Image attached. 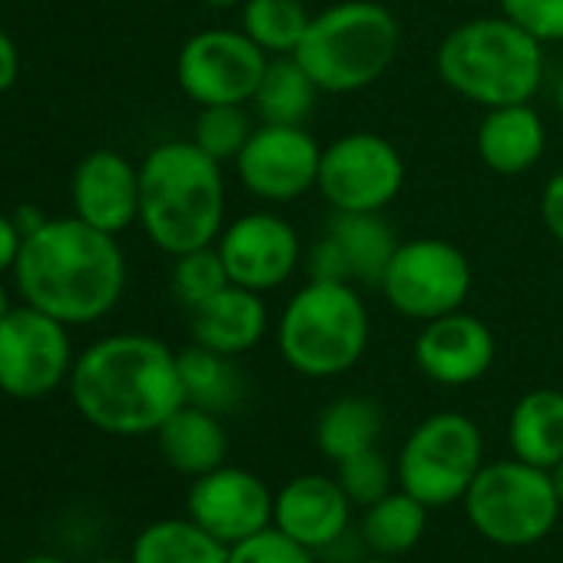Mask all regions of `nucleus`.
<instances>
[{"label":"nucleus","mask_w":563,"mask_h":563,"mask_svg":"<svg viewBox=\"0 0 563 563\" xmlns=\"http://www.w3.org/2000/svg\"><path fill=\"white\" fill-rule=\"evenodd\" d=\"M262 54L242 31L209 27L192 34L176 54V84L196 107L242 103L249 107L255 87L268 67Z\"/></svg>","instance_id":"12"},{"label":"nucleus","mask_w":563,"mask_h":563,"mask_svg":"<svg viewBox=\"0 0 563 563\" xmlns=\"http://www.w3.org/2000/svg\"><path fill=\"white\" fill-rule=\"evenodd\" d=\"M312 14L306 0H242L239 31L268 57H296Z\"/></svg>","instance_id":"28"},{"label":"nucleus","mask_w":563,"mask_h":563,"mask_svg":"<svg viewBox=\"0 0 563 563\" xmlns=\"http://www.w3.org/2000/svg\"><path fill=\"white\" fill-rule=\"evenodd\" d=\"M401 54V24L378 0H339L312 14L296 57L322 93H362L375 87Z\"/></svg>","instance_id":"6"},{"label":"nucleus","mask_w":563,"mask_h":563,"mask_svg":"<svg viewBox=\"0 0 563 563\" xmlns=\"http://www.w3.org/2000/svg\"><path fill=\"white\" fill-rule=\"evenodd\" d=\"M272 507H275V494L268 490V484L258 474L232 464L192 477L186 497L189 517L225 547L272 527Z\"/></svg>","instance_id":"15"},{"label":"nucleus","mask_w":563,"mask_h":563,"mask_svg":"<svg viewBox=\"0 0 563 563\" xmlns=\"http://www.w3.org/2000/svg\"><path fill=\"white\" fill-rule=\"evenodd\" d=\"M368 306L352 282L309 278L275 322L278 355L302 378H339L352 372L368 352Z\"/></svg>","instance_id":"5"},{"label":"nucleus","mask_w":563,"mask_h":563,"mask_svg":"<svg viewBox=\"0 0 563 563\" xmlns=\"http://www.w3.org/2000/svg\"><path fill=\"white\" fill-rule=\"evenodd\" d=\"M14 275L27 306L64 325H90L120 306L126 255L117 235L77 216H57L24 239Z\"/></svg>","instance_id":"2"},{"label":"nucleus","mask_w":563,"mask_h":563,"mask_svg":"<svg viewBox=\"0 0 563 563\" xmlns=\"http://www.w3.org/2000/svg\"><path fill=\"white\" fill-rule=\"evenodd\" d=\"M14 306H11V296H8V289H4V282H0V322H4V316L11 312Z\"/></svg>","instance_id":"43"},{"label":"nucleus","mask_w":563,"mask_h":563,"mask_svg":"<svg viewBox=\"0 0 563 563\" xmlns=\"http://www.w3.org/2000/svg\"><path fill=\"white\" fill-rule=\"evenodd\" d=\"M222 265L232 286L252 292H275L302 268V235L299 229L278 212L255 209L232 222H225L222 235L216 239Z\"/></svg>","instance_id":"14"},{"label":"nucleus","mask_w":563,"mask_h":563,"mask_svg":"<svg viewBox=\"0 0 563 563\" xmlns=\"http://www.w3.org/2000/svg\"><path fill=\"white\" fill-rule=\"evenodd\" d=\"M434 67L451 93L481 110L530 103L543 84V44L504 14L471 18L444 34Z\"/></svg>","instance_id":"4"},{"label":"nucleus","mask_w":563,"mask_h":563,"mask_svg":"<svg viewBox=\"0 0 563 563\" xmlns=\"http://www.w3.org/2000/svg\"><path fill=\"white\" fill-rule=\"evenodd\" d=\"M302 268H306V275L316 278V282H352L349 265H345V255H342L339 242H335L329 232L319 235V239L306 249Z\"/></svg>","instance_id":"35"},{"label":"nucleus","mask_w":563,"mask_h":563,"mask_svg":"<svg viewBox=\"0 0 563 563\" xmlns=\"http://www.w3.org/2000/svg\"><path fill=\"white\" fill-rule=\"evenodd\" d=\"M550 477H553V487H556V497H560V504H563V461H560L556 467H550Z\"/></svg>","instance_id":"41"},{"label":"nucleus","mask_w":563,"mask_h":563,"mask_svg":"<svg viewBox=\"0 0 563 563\" xmlns=\"http://www.w3.org/2000/svg\"><path fill=\"white\" fill-rule=\"evenodd\" d=\"M186 316H189V332H192L196 345L232 355V358L252 352L268 332L265 296L232 286V282L222 292H216L209 302H202L199 309H192Z\"/></svg>","instance_id":"19"},{"label":"nucleus","mask_w":563,"mask_h":563,"mask_svg":"<svg viewBox=\"0 0 563 563\" xmlns=\"http://www.w3.org/2000/svg\"><path fill=\"white\" fill-rule=\"evenodd\" d=\"M540 219H543V229L553 235V242L563 245V166L543 183V192H540Z\"/></svg>","instance_id":"36"},{"label":"nucleus","mask_w":563,"mask_h":563,"mask_svg":"<svg viewBox=\"0 0 563 563\" xmlns=\"http://www.w3.org/2000/svg\"><path fill=\"white\" fill-rule=\"evenodd\" d=\"M70 398L87 424L117 438L156 434L186 405L179 352L140 332H120L77 355Z\"/></svg>","instance_id":"1"},{"label":"nucleus","mask_w":563,"mask_h":563,"mask_svg":"<svg viewBox=\"0 0 563 563\" xmlns=\"http://www.w3.org/2000/svg\"><path fill=\"white\" fill-rule=\"evenodd\" d=\"M401 150L372 130H355L322 146L316 192L332 212H385L405 189Z\"/></svg>","instance_id":"10"},{"label":"nucleus","mask_w":563,"mask_h":563,"mask_svg":"<svg viewBox=\"0 0 563 563\" xmlns=\"http://www.w3.org/2000/svg\"><path fill=\"white\" fill-rule=\"evenodd\" d=\"M325 232L339 242L345 255L352 286H378L391 255L401 245L382 212H332Z\"/></svg>","instance_id":"23"},{"label":"nucleus","mask_w":563,"mask_h":563,"mask_svg":"<svg viewBox=\"0 0 563 563\" xmlns=\"http://www.w3.org/2000/svg\"><path fill=\"white\" fill-rule=\"evenodd\" d=\"M507 444L514 457L533 467H556L563 461V391L533 388L520 395L507 418Z\"/></svg>","instance_id":"22"},{"label":"nucleus","mask_w":563,"mask_h":563,"mask_svg":"<svg viewBox=\"0 0 563 563\" xmlns=\"http://www.w3.org/2000/svg\"><path fill=\"white\" fill-rule=\"evenodd\" d=\"M11 219H14V225H18V232L27 239V235H34L51 216L41 209V206H31V202H24V206H18L14 212H11Z\"/></svg>","instance_id":"39"},{"label":"nucleus","mask_w":563,"mask_h":563,"mask_svg":"<svg viewBox=\"0 0 563 563\" xmlns=\"http://www.w3.org/2000/svg\"><path fill=\"white\" fill-rule=\"evenodd\" d=\"M428 510L431 507H424L408 490H401V487L398 490H388L382 500H375V504L365 507V517H362V543L375 556L401 560L428 533Z\"/></svg>","instance_id":"26"},{"label":"nucleus","mask_w":563,"mask_h":563,"mask_svg":"<svg viewBox=\"0 0 563 563\" xmlns=\"http://www.w3.org/2000/svg\"><path fill=\"white\" fill-rule=\"evenodd\" d=\"M130 563H229V547L192 517H169L136 533Z\"/></svg>","instance_id":"27"},{"label":"nucleus","mask_w":563,"mask_h":563,"mask_svg":"<svg viewBox=\"0 0 563 563\" xmlns=\"http://www.w3.org/2000/svg\"><path fill=\"white\" fill-rule=\"evenodd\" d=\"M229 286V272L222 265V255L216 245L206 249H192L183 255H173V275H169V289L176 296V302L192 312L202 302H209L216 292H222Z\"/></svg>","instance_id":"31"},{"label":"nucleus","mask_w":563,"mask_h":563,"mask_svg":"<svg viewBox=\"0 0 563 563\" xmlns=\"http://www.w3.org/2000/svg\"><path fill=\"white\" fill-rule=\"evenodd\" d=\"M352 523V500L335 477L299 474L275 490L272 527L289 533L312 553L335 547Z\"/></svg>","instance_id":"18"},{"label":"nucleus","mask_w":563,"mask_h":563,"mask_svg":"<svg viewBox=\"0 0 563 563\" xmlns=\"http://www.w3.org/2000/svg\"><path fill=\"white\" fill-rule=\"evenodd\" d=\"M484 467V434L461 411L428 415L405 438L398 454V484L424 507H451L464 500Z\"/></svg>","instance_id":"8"},{"label":"nucleus","mask_w":563,"mask_h":563,"mask_svg":"<svg viewBox=\"0 0 563 563\" xmlns=\"http://www.w3.org/2000/svg\"><path fill=\"white\" fill-rule=\"evenodd\" d=\"M21 245H24V235L18 232L14 219L0 212V272H8V268L18 265Z\"/></svg>","instance_id":"38"},{"label":"nucleus","mask_w":563,"mask_h":563,"mask_svg":"<svg viewBox=\"0 0 563 563\" xmlns=\"http://www.w3.org/2000/svg\"><path fill=\"white\" fill-rule=\"evenodd\" d=\"M70 199L77 219L120 235L140 222V166L117 150H93L74 169Z\"/></svg>","instance_id":"17"},{"label":"nucleus","mask_w":563,"mask_h":563,"mask_svg":"<svg viewBox=\"0 0 563 563\" xmlns=\"http://www.w3.org/2000/svg\"><path fill=\"white\" fill-rule=\"evenodd\" d=\"M156 444H159L163 461L176 474H186V477H202L222 467L229 454V434L219 415L189 401L159 424Z\"/></svg>","instance_id":"21"},{"label":"nucleus","mask_w":563,"mask_h":563,"mask_svg":"<svg viewBox=\"0 0 563 563\" xmlns=\"http://www.w3.org/2000/svg\"><path fill=\"white\" fill-rule=\"evenodd\" d=\"M553 103H556V110H560V117H563V77H560L556 87H553Z\"/></svg>","instance_id":"44"},{"label":"nucleus","mask_w":563,"mask_h":563,"mask_svg":"<svg viewBox=\"0 0 563 563\" xmlns=\"http://www.w3.org/2000/svg\"><path fill=\"white\" fill-rule=\"evenodd\" d=\"M229 563H316V553L282 533L278 527H265L229 547Z\"/></svg>","instance_id":"33"},{"label":"nucleus","mask_w":563,"mask_h":563,"mask_svg":"<svg viewBox=\"0 0 563 563\" xmlns=\"http://www.w3.org/2000/svg\"><path fill=\"white\" fill-rule=\"evenodd\" d=\"M471 527L494 547H533L560 520V497L550 471L520 457L484 464L464 494Z\"/></svg>","instance_id":"7"},{"label":"nucleus","mask_w":563,"mask_h":563,"mask_svg":"<svg viewBox=\"0 0 563 563\" xmlns=\"http://www.w3.org/2000/svg\"><path fill=\"white\" fill-rule=\"evenodd\" d=\"M21 563H67V560H60L54 553H34V556H24Z\"/></svg>","instance_id":"42"},{"label":"nucleus","mask_w":563,"mask_h":563,"mask_svg":"<svg viewBox=\"0 0 563 563\" xmlns=\"http://www.w3.org/2000/svg\"><path fill=\"white\" fill-rule=\"evenodd\" d=\"M21 77V51L14 44V37L0 27V97H4Z\"/></svg>","instance_id":"37"},{"label":"nucleus","mask_w":563,"mask_h":563,"mask_svg":"<svg viewBox=\"0 0 563 563\" xmlns=\"http://www.w3.org/2000/svg\"><path fill=\"white\" fill-rule=\"evenodd\" d=\"M477 156L497 176L530 173L547 150V126L533 103L494 107L477 126Z\"/></svg>","instance_id":"20"},{"label":"nucleus","mask_w":563,"mask_h":563,"mask_svg":"<svg viewBox=\"0 0 563 563\" xmlns=\"http://www.w3.org/2000/svg\"><path fill=\"white\" fill-rule=\"evenodd\" d=\"M319 93H322L319 84L299 64V57H272L249 107L258 123L306 126V120L316 110Z\"/></svg>","instance_id":"24"},{"label":"nucleus","mask_w":563,"mask_h":563,"mask_svg":"<svg viewBox=\"0 0 563 563\" xmlns=\"http://www.w3.org/2000/svg\"><path fill=\"white\" fill-rule=\"evenodd\" d=\"M497 11L540 44L563 41V0H497Z\"/></svg>","instance_id":"34"},{"label":"nucleus","mask_w":563,"mask_h":563,"mask_svg":"<svg viewBox=\"0 0 563 563\" xmlns=\"http://www.w3.org/2000/svg\"><path fill=\"white\" fill-rule=\"evenodd\" d=\"M471 286L474 272L467 255L454 242L434 235L401 242L378 282L385 302L421 325L464 309Z\"/></svg>","instance_id":"9"},{"label":"nucleus","mask_w":563,"mask_h":563,"mask_svg":"<svg viewBox=\"0 0 563 563\" xmlns=\"http://www.w3.org/2000/svg\"><path fill=\"white\" fill-rule=\"evenodd\" d=\"M70 325L54 316L18 306L0 322V391L18 401L54 395L74 372Z\"/></svg>","instance_id":"11"},{"label":"nucleus","mask_w":563,"mask_h":563,"mask_svg":"<svg viewBox=\"0 0 563 563\" xmlns=\"http://www.w3.org/2000/svg\"><path fill=\"white\" fill-rule=\"evenodd\" d=\"M199 4L209 11H232V8H242V0H199Z\"/></svg>","instance_id":"40"},{"label":"nucleus","mask_w":563,"mask_h":563,"mask_svg":"<svg viewBox=\"0 0 563 563\" xmlns=\"http://www.w3.org/2000/svg\"><path fill=\"white\" fill-rule=\"evenodd\" d=\"M494 355V332L464 309L424 322L415 339L418 372L441 388H467L481 382L490 372Z\"/></svg>","instance_id":"16"},{"label":"nucleus","mask_w":563,"mask_h":563,"mask_svg":"<svg viewBox=\"0 0 563 563\" xmlns=\"http://www.w3.org/2000/svg\"><path fill=\"white\" fill-rule=\"evenodd\" d=\"M97 563H130V560H117V556H107V560H97Z\"/></svg>","instance_id":"46"},{"label":"nucleus","mask_w":563,"mask_h":563,"mask_svg":"<svg viewBox=\"0 0 563 563\" xmlns=\"http://www.w3.org/2000/svg\"><path fill=\"white\" fill-rule=\"evenodd\" d=\"M385 431L382 405L368 395H342L335 398L316 421V444L319 451L339 464L352 454L372 451Z\"/></svg>","instance_id":"25"},{"label":"nucleus","mask_w":563,"mask_h":563,"mask_svg":"<svg viewBox=\"0 0 563 563\" xmlns=\"http://www.w3.org/2000/svg\"><path fill=\"white\" fill-rule=\"evenodd\" d=\"M391 464L385 454H378L375 448L372 451H362V454H352L345 461L335 464V481L342 484V490L349 494L352 504H375L382 500L388 490H391Z\"/></svg>","instance_id":"32"},{"label":"nucleus","mask_w":563,"mask_h":563,"mask_svg":"<svg viewBox=\"0 0 563 563\" xmlns=\"http://www.w3.org/2000/svg\"><path fill=\"white\" fill-rule=\"evenodd\" d=\"M179 375H183L186 401L216 415L235 408L245 395V378L235 368V358L202 349L196 342L179 352Z\"/></svg>","instance_id":"29"},{"label":"nucleus","mask_w":563,"mask_h":563,"mask_svg":"<svg viewBox=\"0 0 563 563\" xmlns=\"http://www.w3.org/2000/svg\"><path fill=\"white\" fill-rule=\"evenodd\" d=\"M362 563H398V560H391V556H375V553H372V556L362 560Z\"/></svg>","instance_id":"45"},{"label":"nucleus","mask_w":563,"mask_h":563,"mask_svg":"<svg viewBox=\"0 0 563 563\" xmlns=\"http://www.w3.org/2000/svg\"><path fill=\"white\" fill-rule=\"evenodd\" d=\"M232 166L249 196L268 206H286L316 192L322 146L306 126L255 123Z\"/></svg>","instance_id":"13"},{"label":"nucleus","mask_w":563,"mask_h":563,"mask_svg":"<svg viewBox=\"0 0 563 563\" xmlns=\"http://www.w3.org/2000/svg\"><path fill=\"white\" fill-rule=\"evenodd\" d=\"M140 225L166 255L216 245L225 229L222 163L192 140H166L140 163Z\"/></svg>","instance_id":"3"},{"label":"nucleus","mask_w":563,"mask_h":563,"mask_svg":"<svg viewBox=\"0 0 563 563\" xmlns=\"http://www.w3.org/2000/svg\"><path fill=\"white\" fill-rule=\"evenodd\" d=\"M252 130H255L252 110L242 103L199 107V117L192 123V143L216 163H235Z\"/></svg>","instance_id":"30"}]
</instances>
